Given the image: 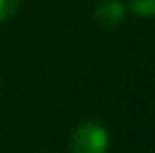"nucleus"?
I'll return each instance as SVG.
<instances>
[{
    "label": "nucleus",
    "instance_id": "3",
    "mask_svg": "<svg viewBox=\"0 0 155 153\" xmlns=\"http://www.w3.org/2000/svg\"><path fill=\"white\" fill-rule=\"evenodd\" d=\"M128 6L140 18H155V0H128Z\"/></svg>",
    "mask_w": 155,
    "mask_h": 153
},
{
    "label": "nucleus",
    "instance_id": "4",
    "mask_svg": "<svg viewBox=\"0 0 155 153\" xmlns=\"http://www.w3.org/2000/svg\"><path fill=\"white\" fill-rule=\"evenodd\" d=\"M20 4H22V0H0V24L10 20L18 12Z\"/></svg>",
    "mask_w": 155,
    "mask_h": 153
},
{
    "label": "nucleus",
    "instance_id": "1",
    "mask_svg": "<svg viewBox=\"0 0 155 153\" xmlns=\"http://www.w3.org/2000/svg\"><path fill=\"white\" fill-rule=\"evenodd\" d=\"M108 132L98 122H83L71 135L73 153H108Z\"/></svg>",
    "mask_w": 155,
    "mask_h": 153
},
{
    "label": "nucleus",
    "instance_id": "2",
    "mask_svg": "<svg viewBox=\"0 0 155 153\" xmlns=\"http://www.w3.org/2000/svg\"><path fill=\"white\" fill-rule=\"evenodd\" d=\"M94 20L102 28H118L126 20V6L122 0H100L94 6Z\"/></svg>",
    "mask_w": 155,
    "mask_h": 153
}]
</instances>
